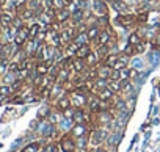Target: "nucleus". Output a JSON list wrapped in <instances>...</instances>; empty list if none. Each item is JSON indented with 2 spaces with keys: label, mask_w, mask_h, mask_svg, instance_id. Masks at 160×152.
Here are the masks:
<instances>
[{
  "label": "nucleus",
  "mask_w": 160,
  "mask_h": 152,
  "mask_svg": "<svg viewBox=\"0 0 160 152\" xmlns=\"http://www.w3.org/2000/svg\"><path fill=\"white\" fill-rule=\"evenodd\" d=\"M115 24L122 28H133L137 25V13H133V11L121 13L115 17Z\"/></svg>",
  "instance_id": "obj_1"
},
{
  "label": "nucleus",
  "mask_w": 160,
  "mask_h": 152,
  "mask_svg": "<svg viewBox=\"0 0 160 152\" xmlns=\"http://www.w3.org/2000/svg\"><path fill=\"white\" fill-rule=\"evenodd\" d=\"M108 132L102 127H93L90 130V146L93 147H99L101 144H104V141L107 140Z\"/></svg>",
  "instance_id": "obj_2"
},
{
  "label": "nucleus",
  "mask_w": 160,
  "mask_h": 152,
  "mask_svg": "<svg viewBox=\"0 0 160 152\" xmlns=\"http://www.w3.org/2000/svg\"><path fill=\"white\" fill-rule=\"evenodd\" d=\"M58 147H60L63 152H77V150H78L77 143H75V138H74L69 132L63 133V136H61L60 141H58Z\"/></svg>",
  "instance_id": "obj_3"
},
{
  "label": "nucleus",
  "mask_w": 160,
  "mask_h": 152,
  "mask_svg": "<svg viewBox=\"0 0 160 152\" xmlns=\"http://www.w3.org/2000/svg\"><path fill=\"white\" fill-rule=\"evenodd\" d=\"M90 10H91V13L96 14L98 17H101V16H108V13H110L108 2H105V0H91Z\"/></svg>",
  "instance_id": "obj_4"
},
{
  "label": "nucleus",
  "mask_w": 160,
  "mask_h": 152,
  "mask_svg": "<svg viewBox=\"0 0 160 152\" xmlns=\"http://www.w3.org/2000/svg\"><path fill=\"white\" fill-rule=\"evenodd\" d=\"M90 130H91V125H90L88 122H82V124H72L69 133L77 140V138H80V136H87V135H90Z\"/></svg>",
  "instance_id": "obj_5"
},
{
  "label": "nucleus",
  "mask_w": 160,
  "mask_h": 152,
  "mask_svg": "<svg viewBox=\"0 0 160 152\" xmlns=\"http://www.w3.org/2000/svg\"><path fill=\"white\" fill-rule=\"evenodd\" d=\"M53 108H55V110H58V111H61V113H64L66 110L72 108V102H71L69 94H68V93H64V94H63V96H60L57 101H53Z\"/></svg>",
  "instance_id": "obj_6"
},
{
  "label": "nucleus",
  "mask_w": 160,
  "mask_h": 152,
  "mask_svg": "<svg viewBox=\"0 0 160 152\" xmlns=\"http://www.w3.org/2000/svg\"><path fill=\"white\" fill-rule=\"evenodd\" d=\"M69 97H71V102H72V107L74 108H87V105H88V96H83V94H78V93H75V91H72L71 94H69Z\"/></svg>",
  "instance_id": "obj_7"
},
{
  "label": "nucleus",
  "mask_w": 160,
  "mask_h": 152,
  "mask_svg": "<svg viewBox=\"0 0 160 152\" xmlns=\"http://www.w3.org/2000/svg\"><path fill=\"white\" fill-rule=\"evenodd\" d=\"M14 17H16V14H14V13H10V11L2 10V11H0V27H2L3 30L10 28V27L13 25Z\"/></svg>",
  "instance_id": "obj_8"
},
{
  "label": "nucleus",
  "mask_w": 160,
  "mask_h": 152,
  "mask_svg": "<svg viewBox=\"0 0 160 152\" xmlns=\"http://www.w3.org/2000/svg\"><path fill=\"white\" fill-rule=\"evenodd\" d=\"M71 16H72V13L68 8H57L55 10V21H58L60 24L69 22L71 21Z\"/></svg>",
  "instance_id": "obj_9"
},
{
  "label": "nucleus",
  "mask_w": 160,
  "mask_h": 152,
  "mask_svg": "<svg viewBox=\"0 0 160 152\" xmlns=\"http://www.w3.org/2000/svg\"><path fill=\"white\" fill-rule=\"evenodd\" d=\"M88 69V64L83 58H74V64H72V72L74 74H83Z\"/></svg>",
  "instance_id": "obj_10"
},
{
  "label": "nucleus",
  "mask_w": 160,
  "mask_h": 152,
  "mask_svg": "<svg viewBox=\"0 0 160 152\" xmlns=\"http://www.w3.org/2000/svg\"><path fill=\"white\" fill-rule=\"evenodd\" d=\"M94 50V47H93V44L91 42H88V44H83V46H80L78 49H77V52H75V56L77 58H87L91 52Z\"/></svg>",
  "instance_id": "obj_11"
},
{
  "label": "nucleus",
  "mask_w": 160,
  "mask_h": 152,
  "mask_svg": "<svg viewBox=\"0 0 160 152\" xmlns=\"http://www.w3.org/2000/svg\"><path fill=\"white\" fill-rule=\"evenodd\" d=\"M101 30H102V27H101L99 24H94V25H90V27H88L87 35H88V39H90V42H91V44L98 39V36H99Z\"/></svg>",
  "instance_id": "obj_12"
},
{
  "label": "nucleus",
  "mask_w": 160,
  "mask_h": 152,
  "mask_svg": "<svg viewBox=\"0 0 160 152\" xmlns=\"http://www.w3.org/2000/svg\"><path fill=\"white\" fill-rule=\"evenodd\" d=\"M98 97H99L102 102H113L115 97H116V93H113L110 88H104L102 91H99Z\"/></svg>",
  "instance_id": "obj_13"
},
{
  "label": "nucleus",
  "mask_w": 160,
  "mask_h": 152,
  "mask_svg": "<svg viewBox=\"0 0 160 152\" xmlns=\"http://www.w3.org/2000/svg\"><path fill=\"white\" fill-rule=\"evenodd\" d=\"M28 28H30V39H36L38 33L42 28V24L39 21H33L32 24H28Z\"/></svg>",
  "instance_id": "obj_14"
},
{
  "label": "nucleus",
  "mask_w": 160,
  "mask_h": 152,
  "mask_svg": "<svg viewBox=\"0 0 160 152\" xmlns=\"http://www.w3.org/2000/svg\"><path fill=\"white\" fill-rule=\"evenodd\" d=\"M129 64H130V56H127L124 53H119L118 61H116L113 69H124V67H129Z\"/></svg>",
  "instance_id": "obj_15"
},
{
  "label": "nucleus",
  "mask_w": 160,
  "mask_h": 152,
  "mask_svg": "<svg viewBox=\"0 0 160 152\" xmlns=\"http://www.w3.org/2000/svg\"><path fill=\"white\" fill-rule=\"evenodd\" d=\"M98 72H99V79L110 80L113 69H112V67H108V66H105V64H101V66H98Z\"/></svg>",
  "instance_id": "obj_16"
},
{
  "label": "nucleus",
  "mask_w": 160,
  "mask_h": 152,
  "mask_svg": "<svg viewBox=\"0 0 160 152\" xmlns=\"http://www.w3.org/2000/svg\"><path fill=\"white\" fill-rule=\"evenodd\" d=\"M85 61H87L88 67H98V66H101V60H99V56H98V53L94 50L85 58Z\"/></svg>",
  "instance_id": "obj_17"
},
{
  "label": "nucleus",
  "mask_w": 160,
  "mask_h": 152,
  "mask_svg": "<svg viewBox=\"0 0 160 152\" xmlns=\"http://www.w3.org/2000/svg\"><path fill=\"white\" fill-rule=\"evenodd\" d=\"M143 41V36H141V33H140V30H135V32H132L130 35H129V38H127V42L129 44H132V46H137L138 42H141ZM146 41V39H144Z\"/></svg>",
  "instance_id": "obj_18"
},
{
  "label": "nucleus",
  "mask_w": 160,
  "mask_h": 152,
  "mask_svg": "<svg viewBox=\"0 0 160 152\" xmlns=\"http://www.w3.org/2000/svg\"><path fill=\"white\" fill-rule=\"evenodd\" d=\"M118 56H119V53H108L105 58H104V61H102V64H105V66H108V67H115V64H116V61H118Z\"/></svg>",
  "instance_id": "obj_19"
},
{
  "label": "nucleus",
  "mask_w": 160,
  "mask_h": 152,
  "mask_svg": "<svg viewBox=\"0 0 160 152\" xmlns=\"http://www.w3.org/2000/svg\"><path fill=\"white\" fill-rule=\"evenodd\" d=\"M149 22V11H138L137 13V25H146Z\"/></svg>",
  "instance_id": "obj_20"
},
{
  "label": "nucleus",
  "mask_w": 160,
  "mask_h": 152,
  "mask_svg": "<svg viewBox=\"0 0 160 152\" xmlns=\"http://www.w3.org/2000/svg\"><path fill=\"white\" fill-rule=\"evenodd\" d=\"M21 152H41V143L39 141H33V143L27 144Z\"/></svg>",
  "instance_id": "obj_21"
},
{
  "label": "nucleus",
  "mask_w": 160,
  "mask_h": 152,
  "mask_svg": "<svg viewBox=\"0 0 160 152\" xmlns=\"http://www.w3.org/2000/svg\"><path fill=\"white\" fill-rule=\"evenodd\" d=\"M107 88H110L116 94H121V82H118V80H108Z\"/></svg>",
  "instance_id": "obj_22"
},
{
  "label": "nucleus",
  "mask_w": 160,
  "mask_h": 152,
  "mask_svg": "<svg viewBox=\"0 0 160 152\" xmlns=\"http://www.w3.org/2000/svg\"><path fill=\"white\" fill-rule=\"evenodd\" d=\"M50 113H52V108H50V105H44V107H42V108L38 111V119H47Z\"/></svg>",
  "instance_id": "obj_23"
},
{
  "label": "nucleus",
  "mask_w": 160,
  "mask_h": 152,
  "mask_svg": "<svg viewBox=\"0 0 160 152\" xmlns=\"http://www.w3.org/2000/svg\"><path fill=\"white\" fill-rule=\"evenodd\" d=\"M132 88H133V85H132L130 80H121V94H127V93H130Z\"/></svg>",
  "instance_id": "obj_24"
},
{
  "label": "nucleus",
  "mask_w": 160,
  "mask_h": 152,
  "mask_svg": "<svg viewBox=\"0 0 160 152\" xmlns=\"http://www.w3.org/2000/svg\"><path fill=\"white\" fill-rule=\"evenodd\" d=\"M146 47H148V42L143 39L141 42H138L137 46H133V49H135V55H143L144 52H146Z\"/></svg>",
  "instance_id": "obj_25"
},
{
  "label": "nucleus",
  "mask_w": 160,
  "mask_h": 152,
  "mask_svg": "<svg viewBox=\"0 0 160 152\" xmlns=\"http://www.w3.org/2000/svg\"><path fill=\"white\" fill-rule=\"evenodd\" d=\"M122 53L127 55V56H130V58H133V56H135V49H133V46L127 42V46L122 49Z\"/></svg>",
  "instance_id": "obj_26"
},
{
  "label": "nucleus",
  "mask_w": 160,
  "mask_h": 152,
  "mask_svg": "<svg viewBox=\"0 0 160 152\" xmlns=\"http://www.w3.org/2000/svg\"><path fill=\"white\" fill-rule=\"evenodd\" d=\"M57 147H58V144H53V143H50V144H47L41 152H57Z\"/></svg>",
  "instance_id": "obj_27"
},
{
  "label": "nucleus",
  "mask_w": 160,
  "mask_h": 152,
  "mask_svg": "<svg viewBox=\"0 0 160 152\" xmlns=\"http://www.w3.org/2000/svg\"><path fill=\"white\" fill-rule=\"evenodd\" d=\"M68 5L66 0H55V8H68Z\"/></svg>",
  "instance_id": "obj_28"
},
{
  "label": "nucleus",
  "mask_w": 160,
  "mask_h": 152,
  "mask_svg": "<svg viewBox=\"0 0 160 152\" xmlns=\"http://www.w3.org/2000/svg\"><path fill=\"white\" fill-rule=\"evenodd\" d=\"M141 3H146V5H151L152 2H155V0H140Z\"/></svg>",
  "instance_id": "obj_29"
},
{
  "label": "nucleus",
  "mask_w": 160,
  "mask_h": 152,
  "mask_svg": "<svg viewBox=\"0 0 160 152\" xmlns=\"http://www.w3.org/2000/svg\"><path fill=\"white\" fill-rule=\"evenodd\" d=\"M66 2H68V3H72V2H75V0H66Z\"/></svg>",
  "instance_id": "obj_30"
},
{
  "label": "nucleus",
  "mask_w": 160,
  "mask_h": 152,
  "mask_svg": "<svg viewBox=\"0 0 160 152\" xmlns=\"http://www.w3.org/2000/svg\"><path fill=\"white\" fill-rule=\"evenodd\" d=\"M158 10H160V3H158Z\"/></svg>",
  "instance_id": "obj_31"
},
{
  "label": "nucleus",
  "mask_w": 160,
  "mask_h": 152,
  "mask_svg": "<svg viewBox=\"0 0 160 152\" xmlns=\"http://www.w3.org/2000/svg\"><path fill=\"white\" fill-rule=\"evenodd\" d=\"M87 2H91V0H87Z\"/></svg>",
  "instance_id": "obj_32"
}]
</instances>
